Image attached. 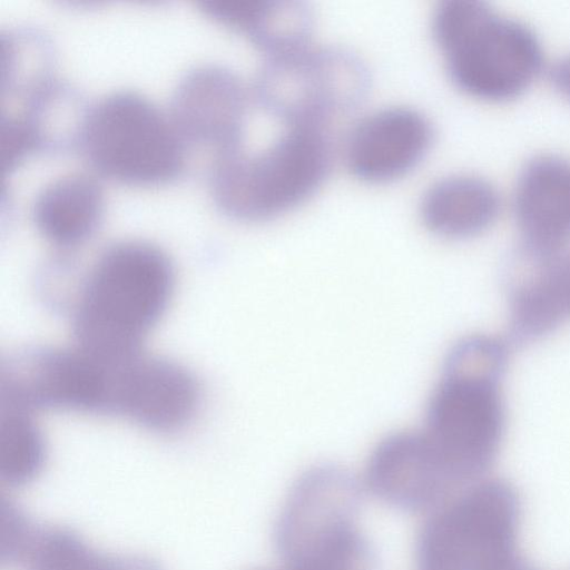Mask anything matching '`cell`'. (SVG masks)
Instances as JSON below:
<instances>
[{"label": "cell", "instance_id": "1", "mask_svg": "<svg viewBox=\"0 0 570 570\" xmlns=\"http://www.w3.org/2000/svg\"><path fill=\"white\" fill-rule=\"evenodd\" d=\"M505 363L501 342L484 335L464 337L448 353L429 400L422 432L460 489L479 481L498 454Z\"/></svg>", "mask_w": 570, "mask_h": 570}, {"label": "cell", "instance_id": "2", "mask_svg": "<svg viewBox=\"0 0 570 570\" xmlns=\"http://www.w3.org/2000/svg\"><path fill=\"white\" fill-rule=\"evenodd\" d=\"M175 288L168 256L144 240H124L95 261L72 312L75 346L108 362L140 353Z\"/></svg>", "mask_w": 570, "mask_h": 570}, {"label": "cell", "instance_id": "3", "mask_svg": "<svg viewBox=\"0 0 570 570\" xmlns=\"http://www.w3.org/2000/svg\"><path fill=\"white\" fill-rule=\"evenodd\" d=\"M432 35L452 81L476 98L518 96L542 67L533 30L481 1L440 2L432 14Z\"/></svg>", "mask_w": 570, "mask_h": 570}, {"label": "cell", "instance_id": "4", "mask_svg": "<svg viewBox=\"0 0 570 570\" xmlns=\"http://www.w3.org/2000/svg\"><path fill=\"white\" fill-rule=\"evenodd\" d=\"M328 130L285 127L262 150L243 149L216 157L213 190L228 215L263 222L287 214L312 197L332 166Z\"/></svg>", "mask_w": 570, "mask_h": 570}, {"label": "cell", "instance_id": "5", "mask_svg": "<svg viewBox=\"0 0 570 570\" xmlns=\"http://www.w3.org/2000/svg\"><path fill=\"white\" fill-rule=\"evenodd\" d=\"M368 88V69L358 56L312 42L266 58L254 95L284 127L328 130L360 107Z\"/></svg>", "mask_w": 570, "mask_h": 570}, {"label": "cell", "instance_id": "6", "mask_svg": "<svg viewBox=\"0 0 570 570\" xmlns=\"http://www.w3.org/2000/svg\"><path fill=\"white\" fill-rule=\"evenodd\" d=\"M520 500L499 479L479 480L433 510L416 554L422 570H495L517 554Z\"/></svg>", "mask_w": 570, "mask_h": 570}, {"label": "cell", "instance_id": "7", "mask_svg": "<svg viewBox=\"0 0 570 570\" xmlns=\"http://www.w3.org/2000/svg\"><path fill=\"white\" fill-rule=\"evenodd\" d=\"M169 120L149 99L117 91L96 101L80 129L82 150L105 175L149 184L173 177L183 163V141Z\"/></svg>", "mask_w": 570, "mask_h": 570}, {"label": "cell", "instance_id": "8", "mask_svg": "<svg viewBox=\"0 0 570 570\" xmlns=\"http://www.w3.org/2000/svg\"><path fill=\"white\" fill-rule=\"evenodd\" d=\"M360 487L345 469L320 464L292 488L276 525V546L287 569L332 558L358 543Z\"/></svg>", "mask_w": 570, "mask_h": 570}, {"label": "cell", "instance_id": "9", "mask_svg": "<svg viewBox=\"0 0 570 570\" xmlns=\"http://www.w3.org/2000/svg\"><path fill=\"white\" fill-rule=\"evenodd\" d=\"M117 363L77 346L37 351L1 370L0 401L33 411L49 407L111 413Z\"/></svg>", "mask_w": 570, "mask_h": 570}, {"label": "cell", "instance_id": "10", "mask_svg": "<svg viewBox=\"0 0 570 570\" xmlns=\"http://www.w3.org/2000/svg\"><path fill=\"white\" fill-rule=\"evenodd\" d=\"M434 128L422 111L389 106L356 119L338 149L347 171L368 184L395 181L413 171L429 155Z\"/></svg>", "mask_w": 570, "mask_h": 570}, {"label": "cell", "instance_id": "11", "mask_svg": "<svg viewBox=\"0 0 570 570\" xmlns=\"http://www.w3.org/2000/svg\"><path fill=\"white\" fill-rule=\"evenodd\" d=\"M195 375L181 364L141 352L116 366L111 413L158 433L187 426L200 406Z\"/></svg>", "mask_w": 570, "mask_h": 570}, {"label": "cell", "instance_id": "12", "mask_svg": "<svg viewBox=\"0 0 570 570\" xmlns=\"http://www.w3.org/2000/svg\"><path fill=\"white\" fill-rule=\"evenodd\" d=\"M367 489L385 503L410 511L434 510L461 492L423 432H395L381 440L365 469Z\"/></svg>", "mask_w": 570, "mask_h": 570}, {"label": "cell", "instance_id": "13", "mask_svg": "<svg viewBox=\"0 0 570 570\" xmlns=\"http://www.w3.org/2000/svg\"><path fill=\"white\" fill-rule=\"evenodd\" d=\"M248 91L232 71L197 68L179 83L173 122L180 136L215 147L217 157L243 149Z\"/></svg>", "mask_w": 570, "mask_h": 570}, {"label": "cell", "instance_id": "14", "mask_svg": "<svg viewBox=\"0 0 570 570\" xmlns=\"http://www.w3.org/2000/svg\"><path fill=\"white\" fill-rule=\"evenodd\" d=\"M513 213L527 249L543 258L570 240V157L539 154L521 168Z\"/></svg>", "mask_w": 570, "mask_h": 570}, {"label": "cell", "instance_id": "15", "mask_svg": "<svg viewBox=\"0 0 570 570\" xmlns=\"http://www.w3.org/2000/svg\"><path fill=\"white\" fill-rule=\"evenodd\" d=\"M501 196L488 178L454 173L431 183L419 202V217L426 230L446 239L479 235L497 219Z\"/></svg>", "mask_w": 570, "mask_h": 570}, {"label": "cell", "instance_id": "16", "mask_svg": "<svg viewBox=\"0 0 570 570\" xmlns=\"http://www.w3.org/2000/svg\"><path fill=\"white\" fill-rule=\"evenodd\" d=\"M205 10L242 31L273 58L313 42L314 14L303 2L292 0H214Z\"/></svg>", "mask_w": 570, "mask_h": 570}, {"label": "cell", "instance_id": "17", "mask_svg": "<svg viewBox=\"0 0 570 570\" xmlns=\"http://www.w3.org/2000/svg\"><path fill=\"white\" fill-rule=\"evenodd\" d=\"M102 208L96 179L85 173L61 175L37 195L33 219L39 233L58 248H72L95 229Z\"/></svg>", "mask_w": 570, "mask_h": 570}, {"label": "cell", "instance_id": "18", "mask_svg": "<svg viewBox=\"0 0 570 570\" xmlns=\"http://www.w3.org/2000/svg\"><path fill=\"white\" fill-rule=\"evenodd\" d=\"M14 562L24 570H161L144 557L101 553L58 527L33 525Z\"/></svg>", "mask_w": 570, "mask_h": 570}, {"label": "cell", "instance_id": "19", "mask_svg": "<svg viewBox=\"0 0 570 570\" xmlns=\"http://www.w3.org/2000/svg\"><path fill=\"white\" fill-rule=\"evenodd\" d=\"M539 273L517 291L511 317L515 334L546 335L570 320V252L544 257Z\"/></svg>", "mask_w": 570, "mask_h": 570}, {"label": "cell", "instance_id": "20", "mask_svg": "<svg viewBox=\"0 0 570 570\" xmlns=\"http://www.w3.org/2000/svg\"><path fill=\"white\" fill-rule=\"evenodd\" d=\"M0 476L10 485L33 480L46 459L42 431L33 410L0 401Z\"/></svg>", "mask_w": 570, "mask_h": 570}, {"label": "cell", "instance_id": "21", "mask_svg": "<svg viewBox=\"0 0 570 570\" xmlns=\"http://www.w3.org/2000/svg\"><path fill=\"white\" fill-rule=\"evenodd\" d=\"M37 130L31 121L24 118H10L1 125L0 160L1 169L10 167L21 155L37 141Z\"/></svg>", "mask_w": 570, "mask_h": 570}, {"label": "cell", "instance_id": "22", "mask_svg": "<svg viewBox=\"0 0 570 570\" xmlns=\"http://www.w3.org/2000/svg\"><path fill=\"white\" fill-rule=\"evenodd\" d=\"M551 80L556 89L570 99V52L554 62L551 69Z\"/></svg>", "mask_w": 570, "mask_h": 570}, {"label": "cell", "instance_id": "23", "mask_svg": "<svg viewBox=\"0 0 570 570\" xmlns=\"http://www.w3.org/2000/svg\"><path fill=\"white\" fill-rule=\"evenodd\" d=\"M495 570H537L532 566H530L528 562H525L522 558H520L518 554L509 559L507 562H504L502 566L497 568Z\"/></svg>", "mask_w": 570, "mask_h": 570}]
</instances>
